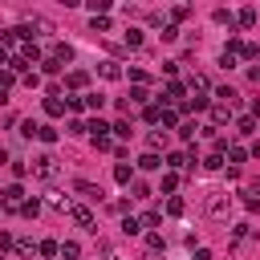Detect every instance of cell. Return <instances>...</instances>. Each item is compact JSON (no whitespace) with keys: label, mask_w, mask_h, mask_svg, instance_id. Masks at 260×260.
<instances>
[{"label":"cell","mask_w":260,"mask_h":260,"mask_svg":"<svg viewBox=\"0 0 260 260\" xmlns=\"http://www.w3.org/2000/svg\"><path fill=\"white\" fill-rule=\"evenodd\" d=\"M203 211H207L211 219H228V215H232V195H228V191H211L207 203H203Z\"/></svg>","instance_id":"obj_1"},{"label":"cell","mask_w":260,"mask_h":260,"mask_svg":"<svg viewBox=\"0 0 260 260\" xmlns=\"http://www.w3.org/2000/svg\"><path fill=\"white\" fill-rule=\"evenodd\" d=\"M32 175H37V179H57L61 167H57L53 154H37V158H32Z\"/></svg>","instance_id":"obj_2"},{"label":"cell","mask_w":260,"mask_h":260,"mask_svg":"<svg viewBox=\"0 0 260 260\" xmlns=\"http://www.w3.org/2000/svg\"><path fill=\"white\" fill-rule=\"evenodd\" d=\"M0 207H4V211H20V207H24V187H20V183L4 187V191H0Z\"/></svg>","instance_id":"obj_3"},{"label":"cell","mask_w":260,"mask_h":260,"mask_svg":"<svg viewBox=\"0 0 260 260\" xmlns=\"http://www.w3.org/2000/svg\"><path fill=\"white\" fill-rule=\"evenodd\" d=\"M69 219H73V223H81L85 232H98V228H93V223H98V219H93V211H89V207H81V203H69Z\"/></svg>","instance_id":"obj_4"},{"label":"cell","mask_w":260,"mask_h":260,"mask_svg":"<svg viewBox=\"0 0 260 260\" xmlns=\"http://www.w3.org/2000/svg\"><path fill=\"white\" fill-rule=\"evenodd\" d=\"M228 49H232L236 57H244V61H256V57H260V49H256L252 41H240V37H232V41H228Z\"/></svg>","instance_id":"obj_5"},{"label":"cell","mask_w":260,"mask_h":260,"mask_svg":"<svg viewBox=\"0 0 260 260\" xmlns=\"http://www.w3.org/2000/svg\"><path fill=\"white\" fill-rule=\"evenodd\" d=\"M162 167H167V171H175V175H179V171H183V167H191V150H171V154H167V158H162Z\"/></svg>","instance_id":"obj_6"},{"label":"cell","mask_w":260,"mask_h":260,"mask_svg":"<svg viewBox=\"0 0 260 260\" xmlns=\"http://www.w3.org/2000/svg\"><path fill=\"white\" fill-rule=\"evenodd\" d=\"M179 114H183V106H162V126H158V130H179V126H183Z\"/></svg>","instance_id":"obj_7"},{"label":"cell","mask_w":260,"mask_h":260,"mask_svg":"<svg viewBox=\"0 0 260 260\" xmlns=\"http://www.w3.org/2000/svg\"><path fill=\"white\" fill-rule=\"evenodd\" d=\"M16 57H20V61H24V65H32V61H37V65H41V61H45V57H41V49H37V41H24V45H20V53H16Z\"/></svg>","instance_id":"obj_8"},{"label":"cell","mask_w":260,"mask_h":260,"mask_svg":"<svg viewBox=\"0 0 260 260\" xmlns=\"http://www.w3.org/2000/svg\"><path fill=\"white\" fill-rule=\"evenodd\" d=\"M73 191H77L81 199H102V187H98V183H89V179H77V183H73Z\"/></svg>","instance_id":"obj_9"},{"label":"cell","mask_w":260,"mask_h":260,"mask_svg":"<svg viewBox=\"0 0 260 260\" xmlns=\"http://www.w3.org/2000/svg\"><path fill=\"white\" fill-rule=\"evenodd\" d=\"M228 122H232V110H228V106H219V102H211V126L219 130V126H228Z\"/></svg>","instance_id":"obj_10"},{"label":"cell","mask_w":260,"mask_h":260,"mask_svg":"<svg viewBox=\"0 0 260 260\" xmlns=\"http://www.w3.org/2000/svg\"><path fill=\"white\" fill-rule=\"evenodd\" d=\"M215 102H219V106H228V110H232V106H236V102H240V93H236V89H232V85H219V89H215Z\"/></svg>","instance_id":"obj_11"},{"label":"cell","mask_w":260,"mask_h":260,"mask_svg":"<svg viewBox=\"0 0 260 260\" xmlns=\"http://www.w3.org/2000/svg\"><path fill=\"white\" fill-rule=\"evenodd\" d=\"M122 45H126V49H142V28H134V24H130V28L122 32Z\"/></svg>","instance_id":"obj_12"},{"label":"cell","mask_w":260,"mask_h":260,"mask_svg":"<svg viewBox=\"0 0 260 260\" xmlns=\"http://www.w3.org/2000/svg\"><path fill=\"white\" fill-rule=\"evenodd\" d=\"M49 57H53V61H57V65H65V61H73V49H69V45H61V41H57V45H53V49H49Z\"/></svg>","instance_id":"obj_13"},{"label":"cell","mask_w":260,"mask_h":260,"mask_svg":"<svg viewBox=\"0 0 260 260\" xmlns=\"http://www.w3.org/2000/svg\"><path fill=\"white\" fill-rule=\"evenodd\" d=\"M98 73H102L106 81H118V77H122V65H118V61H102V65H98Z\"/></svg>","instance_id":"obj_14"},{"label":"cell","mask_w":260,"mask_h":260,"mask_svg":"<svg viewBox=\"0 0 260 260\" xmlns=\"http://www.w3.org/2000/svg\"><path fill=\"white\" fill-rule=\"evenodd\" d=\"M65 85H69V89H85V85H89V73H85V69H73V73L65 77Z\"/></svg>","instance_id":"obj_15"},{"label":"cell","mask_w":260,"mask_h":260,"mask_svg":"<svg viewBox=\"0 0 260 260\" xmlns=\"http://www.w3.org/2000/svg\"><path fill=\"white\" fill-rule=\"evenodd\" d=\"M236 24L240 28H256V8H240L236 12Z\"/></svg>","instance_id":"obj_16"},{"label":"cell","mask_w":260,"mask_h":260,"mask_svg":"<svg viewBox=\"0 0 260 260\" xmlns=\"http://www.w3.org/2000/svg\"><path fill=\"white\" fill-rule=\"evenodd\" d=\"M142 118H146L150 126H162V106H154V102H150V106H142Z\"/></svg>","instance_id":"obj_17"},{"label":"cell","mask_w":260,"mask_h":260,"mask_svg":"<svg viewBox=\"0 0 260 260\" xmlns=\"http://www.w3.org/2000/svg\"><path fill=\"white\" fill-rule=\"evenodd\" d=\"M158 167H162V158H158L154 150H146V154L138 158V171H158Z\"/></svg>","instance_id":"obj_18"},{"label":"cell","mask_w":260,"mask_h":260,"mask_svg":"<svg viewBox=\"0 0 260 260\" xmlns=\"http://www.w3.org/2000/svg\"><path fill=\"white\" fill-rule=\"evenodd\" d=\"M45 114H49V118H61V114H65V102H61V98H45Z\"/></svg>","instance_id":"obj_19"},{"label":"cell","mask_w":260,"mask_h":260,"mask_svg":"<svg viewBox=\"0 0 260 260\" xmlns=\"http://www.w3.org/2000/svg\"><path fill=\"white\" fill-rule=\"evenodd\" d=\"M236 134H256V118H252V114L236 118Z\"/></svg>","instance_id":"obj_20"},{"label":"cell","mask_w":260,"mask_h":260,"mask_svg":"<svg viewBox=\"0 0 260 260\" xmlns=\"http://www.w3.org/2000/svg\"><path fill=\"white\" fill-rule=\"evenodd\" d=\"M219 167H223V154L219 150H207L203 154V171H219Z\"/></svg>","instance_id":"obj_21"},{"label":"cell","mask_w":260,"mask_h":260,"mask_svg":"<svg viewBox=\"0 0 260 260\" xmlns=\"http://www.w3.org/2000/svg\"><path fill=\"white\" fill-rule=\"evenodd\" d=\"M114 179H118L122 187H130V183H134V171H130L126 162H118V167H114Z\"/></svg>","instance_id":"obj_22"},{"label":"cell","mask_w":260,"mask_h":260,"mask_svg":"<svg viewBox=\"0 0 260 260\" xmlns=\"http://www.w3.org/2000/svg\"><path fill=\"white\" fill-rule=\"evenodd\" d=\"M142 219V232H154L158 223H162V211H146V215H138Z\"/></svg>","instance_id":"obj_23"},{"label":"cell","mask_w":260,"mask_h":260,"mask_svg":"<svg viewBox=\"0 0 260 260\" xmlns=\"http://www.w3.org/2000/svg\"><path fill=\"white\" fill-rule=\"evenodd\" d=\"M77 256H81V244L77 240H65L61 244V260H77Z\"/></svg>","instance_id":"obj_24"},{"label":"cell","mask_w":260,"mask_h":260,"mask_svg":"<svg viewBox=\"0 0 260 260\" xmlns=\"http://www.w3.org/2000/svg\"><path fill=\"white\" fill-rule=\"evenodd\" d=\"M20 215H24V219H37V215H41V199H24Z\"/></svg>","instance_id":"obj_25"},{"label":"cell","mask_w":260,"mask_h":260,"mask_svg":"<svg viewBox=\"0 0 260 260\" xmlns=\"http://www.w3.org/2000/svg\"><path fill=\"white\" fill-rule=\"evenodd\" d=\"M122 232H126V236H138V232H142V219H138V215H126V219H122Z\"/></svg>","instance_id":"obj_26"},{"label":"cell","mask_w":260,"mask_h":260,"mask_svg":"<svg viewBox=\"0 0 260 260\" xmlns=\"http://www.w3.org/2000/svg\"><path fill=\"white\" fill-rule=\"evenodd\" d=\"M37 252H41V256H61V244H57V240H41Z\"/></svg>","instance_id":"obj_27"},{"label":"cell","mask_w":260,"mask_h":260,"mask_svg":"<svg viewBox=\"0 0 260 260\" xmlns=\"http://www.w3.org/2000/svg\"><path fill=\"white\" fill-rule=\"evenodd\" d=\"M211 20H215V24H228V28L236 24V16H232L228 8H215V12H211Z\"/></svg>","instance_id":"obj_28"},{"label":"cell","mask_w":260,"mask_h":260,"mask_svg":"<svg viewBox=\"0 0 260 260\" xmlns=\"http://www.w3.org/2000/svg\"><path fill=\"white\" fill-rule=\"evenodd\" d=\"M130 102H134V106H150V93H146L142 85H134V89H130Z\"/></svg>","instance_id":"obj_29"},{"label":"cell","mask_w":260,"mask_h":260,"mask_svg":"<svg viewBox=\"0 0 260 260\" xmlns=\"http://www.w3.org/2000/svg\"><path fill=\"white\" fill-rule=\"evenodd\" d=\"M146 252H162V232H146Z\"/></svg>","instance_id":"obj_30"},{"label":"cell","mask_w":260,"mask_h":260,"mask_svg":"<svg viewBox=\"0 0 260 260\" xmlns=\"http://www.w3.org/2000/svg\"><path fill=\"white\" fill-rule=\"evenodd\" d=\"M89 32H110V16H93L89 20Z\"/></svg>","instance_id":"obj_31"},{"label":"cell","mask_w":260,"mask_h":260,"mask_svg":"<svg viewBox=\"0 0 260 260\" xmlns=\"http://www.w3.org/2000/svg\"><path fill=\"white\" fill-rule=\"evenodd\" d=\"M81 98H85V110H102V106H106L102 93H81Z\"/></svg>","instance_id":"obj_32"},{"label":"cell","mask_w":260,"mask_h":260,"mask_svg":"<svg viewBox=\"0 0 260 260\" xmlns=\"http://www.w3.org/2000/svg\"><path fill=\"white\" fill-rule=\"evenodd\" d=\"M195 130H199V126H195V122H183V126H179V130H175V134H179V138H183V142H191V138H195Z\"/></svg>","instance_id":"obj_33"},{"label":"cell","mask_w":260,"mask_h":260,"mask_svg":"<svg viewBox=\"0 0 260 260\" xmlns=\"http://www.w3.org/2000/svg\"><path fill=\"white\" fill-rule=\"evenodd\" d=\"M248 158V146H228V162H244Z\"/></svg>","instance_id":"obj_34"},{"label":"cell","mask_w":260,"mask_h":260,"mask_svg":"<svg viewBox=\"0 0 260 260\" xmlns=\"http://www.w3.org/2000/svg\"><path fill=\"white\" fill-rule=\"evenodd\" d=\"M175 187H179V175H175V171H167V175H162V195H171Z\"/></svg>","instance_id":"obj_35"},{"label":"cell","mask_w":260,"mask_h":260,"mask_svg":"<svg viewBox=\"0 0 260 260\" xmlns=\"http://www.w3.org/2000/svg\"><path fill=\"white\" fill-rule=\"evenodd\" d=\"M183 207H187V203H183L179 195H171V199H167V215H183Z\"/></svg>","instance_id":"obj_36"},{"label":"cell","mask_w":260,"mask_h":260,"mask_svg":"<svg viewBox=\"0 0 260 260\" xmlns=\"http://www.w3.org/2000/svg\"><path fill=\"white\" fill-rule=\"evenodd\" d=\"M236 61H240V57H236L232 49H223V53H219V65H223V69H236Z\"/></svg>","instance_id":"obj_37"},{"label":"cell","mask_w":260,"mask_h":260,"mask_svg":"<svg viewBox=\"0 0 260 260\" xmlns=\"http://www.w3.org/2000/svg\"><path fill=\"white\" fill-rule=\"evenodd\" d=\"M130 81H134V85H142V89H146V81H150V73H146V69H130Z\"/></svg>","instance_id":"obj_38"},{"label":"cell","mask_w":260,"mask_h":260,"mask_svg":"<svg viewBox=\"0 0 260 260\" xmlns=\"http://www.w3.org/2000/svg\"><path fill=\"white\" fill-rule=\"evenodd\" d=\"M110 130H114V134H118V138H130V122H126V118H118V122H114V126H110Z\"/></svg>","instance_id":"obj_39"},{"label":"cell","mask_w":260,"mask_h":260,"mask_svg":"<svg viewBox=\"0 0 260 260\" xmlns=\"http://www.w3.org/2000/svg\"><path fill=\"white\" fill-rule=\"evenodd\" d=\"M16 85V73L12 69H0V89H12Z\"/></svg>","instance_id":"obj_40"},{"label":"cell","mask_w":260,"mask_h":260,"mask_svg":"<svg viewBox=\"0 0 260 260\" xmlns=\"http://www.w3.org/2000/svg\"><path fill=\"white\" fill-rule=\"evenodd\" d=\"M187 16H191L187 4H175V8H171V20H187Z\"/></svg>","instance_id":"obj_41"},{"label":"cell","mask_w":260,"mask_h":260,"mask_svg":"<svg viewBox=\"0 0 260 260\" xmlns=\"http://www.w3.org/2000/svg\"><path fill=\"white\" fill-rule=\"evenodd\" d=\"M37 138H41V142H57V130H53V126H41Z\"/></svg>","instance_id":"obj_42"},{"label":"cell","mask_w":260,"mask_h":260,"mask_svg":"<svg viewBox=\"0 0 260 260\" xmlns=\"http://www.w3.org/2000/svg\"><path fill=\"white\" fill-rule=\"evenodd\" d=\"M93 146H98V150H114V138H110V134H98Z\"/></svg>","instance_id":"obj_43"},{"label":"cell","mask_w":260,"mask_h":260,"mask_svg":"<svg viewBox=\"0 0 260 260\" xmlns=\"http://www.w3.org/2000/svg\"><path fill=\"white\" fill-rule=\"evenodd\" d=\"M162 142H167V130H154V134H150V150L158 154V146H162Z\"/></svg>","instance_id":"obj_44"},{"label":"cell","mask_w":260,"mask_h":260,"mask_svg":"<svg viewBox=\"0 0 260 260\" xmlns=\"http://www.w3.org/2000/svg\"><path fill=\"white\" fill-rule=\"evenodd\" d=\"M8 167H12V175H16V179H24V175H28V162H20V158H12Z\"/></svg>","instance_id":"obj_45"},{"label":"cell","mask_w":260,"mask_h":260,"mask_svg":"<svg viewBox=\"0 0 260 260\" xmlns=\"http://www.w3.org/2000/svg\"><path fill=\"white\" fill-rule=\"evenodd\" d=\"M130 187H134V199H150V187H146V183H138V179H134Z\"/></svg>","instance_id":"obj_46"},{"label":"cell","mask_w":260,"mask_h":260,"mask_svg":"<svg viewBox=\"0 0 260 260\" xmlns=\"http://www.w3.org/2000/svg\"><path fill=\"white\" fill-rule=\"evenodd\" d=\"M16 252H20V256H32L37 244H32V240H16Z\"/></svg>","instance_id":"obj_47"},{"label":"cell","mask_w":260,"mask_h":260,"mask_svg":"<svg viewBox=\"0 0 260 260\" xmlns=\"http://www.w3.org/2000/svg\"><path fill=\"white\" fill-rule=\"evenodd\" d=\"M162 41H179V24H162Z\"/></svg>","instance_id":"obj_48"},{"label":"cell","mask_w":260,"mask_h":260,"mask_svg":"<svg viewBox=\"0 0 260 260\" xmlns=\"http://www.w3.org/2000/svg\"><path fill=\"white\" fill-rule=\"evenodd\" d=\"M37 130H41L37 122H20V134H24V138H37Z\"/></svg>","instance_id":"obj_49"},{"label":"cell","mask_w":260,"mask_h":260,"mask_svg":"<svg viewBox=\"0 0 260 260\" xmlns=\"http://www.w3.org/2000/svg\"><path fill=\"white\" fill-rule=\"evenodd\" d=\"M252 236H256V228H248V223H240V228H236V240H252Z\"/></svg>","instance_id":"obj_50"},{"label":"cell","mask_w":260,"mask_h":260,"mask_svg":"<svg viewBox=\"0 0 260 260\" xmlns=\"http://www.w3.org/2000/svg\"><path fill=\"white\" fill-rule=\"evenodd\" d=\"M57 69H61V65H57L53 57H45V61H41V73H57Z\"/></svg>","instance_id":"obj_51"},{"label":"cell","mask_w":260,"mask_h":260,"mask_svg":"<svg viewBox=\"0 0 260 260\" xmlns=\"http://www.w3.org/2000/svg\"><path fill=\"white\" fill-rule=\"evenodd\" d=\"M20 81H24V85H28V89H37V85H41V73H24V77H20Z\"/></svg>","instance_id":"obj_52"},{"label":"cell","mask_w":260,"mask_h":260,"mask_svg":"<svg viewBox=\"0 0 260 260\" xmlns=\"http://www.w3.org/2000/svg\"><path fill=\"white\" fill-rule=\"evenodd\" d=\"M191 260H215V256H211L207 248H195V256H191Z\"/></svg>","instance_id":"obj_53"},{"label":"cell","mask_w":260,"mask_h":260,"mask_svg":"<svg viewBox=\"0 0 260 260\" xmlns=\"http://www.w3.org/2000/svg\"><path fill=\"white\" fill-rule=\"evenodd\" d=\"M0 65H4V69H8V65H12V53H8V49H4V45H0Z\"/></svg>","instance_id":"obj_54"},{"label":"cell","mask_w":260,"mask_h":260,"mask_svg":"<svg viewBox=\"0 0 260 260\" xmlns=\"http://www.w3.org/2000/svg\"><path fill=\"white\" fill-rule=\"evenodd\" d=\"M248 158H260V138H256V142L248 146Z\"/></svg>","instance_id":"obj_55"},{"label":"cell","mask_w":260,"mask_h":260,"mask_svg":"<svg viewBox=\"0 0 260 260\" xmlns=\"http://www.w3.org/2000/svg\"><path fill=\"white\" fill-rule=\"evenodd\" d=\"M252 118L260 122V98H252Z\"/></svg>","instance_id":"obj_56"},{"label":"cell","mask_w":260,"mask_h":260,"mask_svg":"<svg viewBox=\"0 0 260 260\" xmlns=\"http://www.w3.org/2000/svg\"><path fill=\"white\" fill-rule=\"evenodd\" d=\"M252 81H256V85H260V65H256V69H252Z\"/></svg>","instance_id":"obj_57"},{"label":"cell","mask_w":260,"mask_h":260,"mask_svg":"<svg viewBox=\"0 0 260 260\" xmlns=\"http://www.w3.org/2000/svg\"><path fill=\"white\" fill-rule=\"evenodd\" d=\"M0 162H12V158H8V150H4V146H0Z\"/></svg>","instance_id":"obj_58"},{"label":"cell","mask_w":260,"mask_h":260,"mask_svg":"<svg viewBox=\"0 0 260 260\" xmlns=\"http://www.w3.org/2000/svg\"><path fill=\"white\" fill-rule=\"evenodd\" d=\"M146 260H162V252H146Z\"/></svg>","instance_id":"obj_59"},{"label":"cell","mask_w":260,"mask_h":260,"mask_svg":"<svg viewBox=\"0 0 260 260\" xmlns=\"http://www.w3.org/2000/svg\"><path fill=\"white\" fill-rule=\"evenodd\" d=\"M4 102H8V89H0V106H4Z\"/></svg>","instance_id":"obj_60"}]
</instances>
